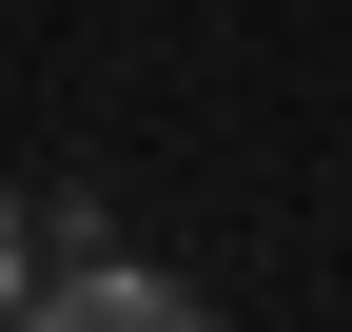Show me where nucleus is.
<instances>
[{
  "instance_id": "obj_1",
  "label": "nucleus",
  "mask_w": 352,
  "mask_h": 332,
  "mask_svg": "<svg viewBox=\"0 0 352 332\" xmlns=\"http://www.w3.org/2000/svg\"><path fill=\"white\" fill-rule=\"evenodd\" d=\"M0 332H215V294H176L157 254H118V235H98V254H39V294L0 313Z\"/></svg>"
},
{
  "instance_id": "obj_2",
  "label": "nucleus",
  "mask_w": 352,
  "mask_h": 332,
  "mask_svg": "<svg viewBox=\"0 0 352 332\" xmlns=\"http://www.w3.org/2000/svg\"><path fill=\"white\" fill-rule=\"evenodd\" d=\"M20 294H39V195L0 176V313H20Z\"/></svg>"
}]
</instances>
